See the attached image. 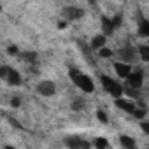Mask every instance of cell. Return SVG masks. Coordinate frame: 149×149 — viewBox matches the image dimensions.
Returning <instances> with one entry per match:
<instances>
[{"mask_svg": "<svg viewBox=\"0 0 149 149\" xmlns=\"http://www.w3.org/2000/svg\"><path fill=\"white\" fill-rule=\"evenodd\" d=\"M70 77H72L74 84H76L81 91H84V93H91V91L95 90L91 79H90L88 76H84L83 72H79V70H72V72H70Z\"/></svg>", "mask_w": 149, "mask_h": 149, "instance_id": "6da1fadb", "label": "cell"}, {"mask_svg": "<svg viewBox=\"0 0 149 149\" xmlns=\"http://www.w3.org/2000/svg\"><path fill=\"white\" fill-rule=\"evenodd\" d=\"M102 86H104V90H105L107 93L114 95L116 98H119V97L125 93V90L121 88V84H119L116 79L109 77V76H102Z\"/></svg>", "mask_w": 149, "mask_h": 149, "instance_id": "7a4b0ae2", "label": "cell"}, {"mask_svg": "<svg viewBox=\"0 0 149 149\" xmlns=\"http://www.w3.org/2000/svg\"><path fill=\"white\" fill-rule=\"evenodd\" d=\"M144 84V74L140 70H132L130 76L126 77V86L132 90H140Z\"/></svg>", "mask_w": 149, "mask_h": 149, "instance_id": "3957f363", "label": "cell"}, {"mask_svg": "<svg viewBox=\"0 0 149 149\" xmlns=\"http://www.w3.org/2000/svg\"><path fill=\"white\" fill-rule=\"evenodd\" d=\"M112 67H114V74H116L118 79H126V77L130 76V72L133 70V68H132V63H126V61H123V60L112 63Z\"/></svg>", "mask_w": 149, "mask_h": 149, "instance_id": "277c9868", "label": "cell"}, {"mask_svg": "<svg viewBox=\"0 0 149 149\" xmlns=\"http://www.w3.org/2000/svg\"><path fill=\"white\" fill-rule=\"evenodd\" d=\"M37 93L42 95V97H53L56 93V84L49 79H42L37 84Z\"/></svg>", "mask_w": 149, "mask_h": 149, "instance_id": "5b68a950", "label": "cell"}, {"mask_svg": "<svg viewBox=\"0 0 149 149\" xmlns=\"http://www.w3.org/2000/svg\"><path fill=\"white\" fill-rule=\"evenodd\" d=\"M105 42H107V37H105L104 33H100V35H95V37L91 39L90 47H91L93 51H98V49H102V47L105 46Z\"/></svg>", "mask_w": 149, "mask_h": 149, "instance_id": "8992f818", "label": "cell"}, {"mask_svg": "<svg viewBox=\"0 0 149 149\" xmlns=\"http://www.w3.org/2000/svg\"><path fill=\"white\" fill-rule=\"evenodd\" d=\"M139 37L149 39V21H147V19H142V21L139 23Z\"/></svg>", "mask_w": 149, "mask_h": 149, "instance_id": "52a82bcc", "label": "cell"}, {"mask_svg": "<svg viewBox=\"0 0 149 149\" xmlns=\"http://www.w3.org/2000/svg\"><path fill=\"white\" fill-rule=\"evenodd\" d=\"M67 146H70V147H88L90 144L86 142V140H81V139H67Z\"/></svg>", "mask_w": 149, "mask_h": 149, "instance_id": "ba28073f", "label": "cell"}, {"mask_svg": "<svg viewBox=\"0 0 149 149\" xmlns=\"http://www.w3.org/2000/svg\"><path fill=\"white\" fill-rule=\"evenodd\" d=\"M137 51H139L140 60H142V61H146V63H149V46H147V44H144V46H140Z\"/></svg>", "mask_w": 149, "mask_h": 149, "instance_id": "9c48e42d", "label": "cell"}, {"mask_svg": "<svg viewBox=\"0 0 149 149\" xmlns=\"http://www.w3.org/2000/svg\"><path fill=\"white\" fill-rule=\"evenodd\" d=\"M121 144L128 146V147H135V140H132L130 137H125V135H121Z\"/></svg>", "mask_w": 149, "mask_h": 149, "instance_id": "30bf717a", "label": "cell"}, {"mask_svg": "<svg viewBox=\"0 0 149 149\" xmlns=\"http://www.w3.org/2000/svg\"><path fill=\"white\" fill-rule=\"evenodd\" d=\"M97 119H100V123H107V116L104 111H97Z\"/></svg>", "mask_w": 149, "mask_h": 149, "instance_id": "8fae6325", "label": "cell"}, {"mask_svg": "<svg viewBox=\"0 0 149 149\" xmlns=\"http://www.w3.org/2000/svg\"><path fill=\"white\" fill-rule=\"evenodd\" d=\"M95 146H97V147H107V146H109V142H107V140H104V139H97V140H95Z\"/></svg>", "mask_w": 149, "mask_h": 149, "instance_id": "7c38bea8", "label": "cell"}, {"mask_svg": "<svg viewBox=\"0 0 149 149\" xmlns=\"http://www.w3.org/2000/svg\"><path fill=\"white\" fill-rule=\"evenodd\" d=\"M140 128L144 130L146 135H149V121H142V123H140Z\"/></svg>", "mask_w": 149, "mask_h": 149, "instance_id": "4fadbf2b", "label": "cell"}]
</instances>
